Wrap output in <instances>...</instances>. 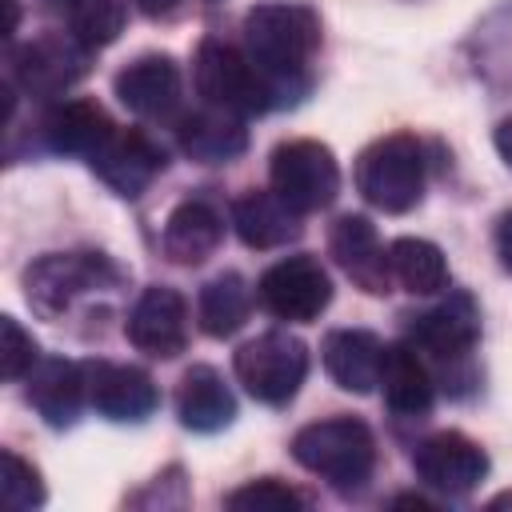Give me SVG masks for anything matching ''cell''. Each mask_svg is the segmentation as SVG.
Wrapping results in <instances>:
<instances>
[{
	"instance_id": "6",
	"label": "cell",
	"mask_w": 512,
	"mask_h": 512,
	"mask_svg": "<svg viewBox=\"0 0 512 512\" xmlns=\"http://www.w3.org/2000/svg\"><path fill=\"white\" fill-rule=\"evenodd\" d=\"M232 368L252 400L280 408L300 392L308 376V348L292 332H260L256 340L236 348Z\"/></svg>"
},
{
	"instance_id": "29",
	"label": "cell",
	"mask_w": 512,
	"mask_h": 512,
	"mask_svg": "<svg viewBox=\"0 0 512 512\" xmlns=\"http://www.w3.org/2000/svg\"><path fill=\"white\" fill-rule=\"evenodd\" d=\"M0 492H4V504L8 508H20V512L40 508L48 500V488H44L40 472L24 456H16L12 448L0 452Z\"/></svg>"
},
{
	"instance_id": "22",
	"label": "cell",
	"mask_w": 512,
	"mask_h": 512,
	"mask_svg": "<svg viewBox=\"0 0 512 512\" xmlns=\"http://www.w3.org/2000/svg\"><path fill=\"white\" fill-rule=\"evenodd\" d=\"M380 388H384V404H388L392 416L420 420V416L432 412L436 384H432V372H428V364L420 360V352L412 344H388L384 348Z\"/></svg>"
},
{
	"instance_id": "37",
	"label": "cell",
	"mask_w": 512,
	"mask_h": 512,
	"mask_svg": "<svg viewBox=\"0 0 512 512\" xmlns=\"http://www.w3.org/2000/svg\"><path fill=\"white\" fill-rule=\"evenodd\" d=\"M208 4H212V0H208Z\"/></svg>"
},
{
	"instance_id": "19",
	"label": "cell",
	"mask_w": 512,
	"mask_h": 512,
	"mask_svg": "<svg viewBox=\"0 0 512 512\" xmlns=\"http://www.w3.org/2000/svg\"><path fill=\"white\" fill-rule=\"evenodd\" d=\"M232 228L248 248L268 252V248H284L288 240L300 236V212L272 188L268 192L248 188L232 200Z\"/></svg>"
},
{
	"instance_id": "13",
	"label": "cell",
	"mask_w": 512,
	"mask_h": 512,
	"mask_svg": "<svg viewBox=\"0 0 512 512\" xmlns=\"http://www.w3.org/2000/svg\"><path fill=\"white\" fill-rule=\"evenodd\" d=\"M112 88H116V100L132 116H140V120H168L180 108L184 80H180V64L172 56L148 52V56H136L132 64H124L116 72Z\"/></svg>"
},
{
	"instance_id": "9",
	"label": "cell",
	"mask_w": 512,
	"mask_h": 512,
	"mask_svg": "<svg viewBox=\"0 0 512 512\" xmlns=\"http://www.w3.org/2000/svg\"><path fill=\"white\" fill-rule=\"evenodd\" d=\"M92 68V48L80 44L72 32H44L12 52V80L28 96H60Z\"/></svg>"
},
{
	"instance_id": "21",
	"label": "cell",
	"mask_w": 512,
	"mask_h": 512,
	"mask_svg": "<svg viewBox=\"0 0 512 512\" xmlns=\"http://www.w3.org/2000/svg\"><path fill=\"white\" fill-rule=\"evenodd\" d=\"M176 140H180V152L196 164H228L248 148V128H244V116L208 104L180 120Z\"/></svg>"
},
{
	"instance_id": "27",
	"label": "cell",
	"mask_w": 512,
	"mask_h": 512,
	"mask_svg": "<svg viewBox=\"0 0 512 512\" xmlns=\"http://www.w3.org/2000/svg\"><path fill=\"white\" fill-rule=\"evenodd\" d=\"M128 24V0H72L68 28L88 48H108Z\"/></svg>"
},
{
	"instance_id": "26",
	"label": "cell",
	"mask_w": 512,
	"mask_h": 512,
	"mask_svg": "<svg viewBox=\"0 0 512 512\" xmlns=\"http://www.w3.org/2000/svg\"><path fill=\"white\" fill-rule=\"evenodd\" d=\"M388 268H392V280L412 292V296H432V292H444L452 272H448V260L444 252L424 240V236H400L388 244Z\"/></svg>"
},
{
	"instance_id": "23",
	"label": "cell",
	"mask_w": 512,
	"mask_h": 512,
	"mask_svg": "<svg viewBox=\"0 0 512 512\" xmlns=\"http://www.w3.org/2000/svg\"><path fill=\"white\" fill-rule=\"evenodd\" d=\"M176 416L192 432H220L236 416V396L212 364H192L176 384Z\"/></svg>"
},
{
	"instance_id": "10",
	"label": "cell",
	"mask_w": 512,
	"mask_h": 512,
	"mask_svg": "<svg viewBox=\"0 0 512 512\" xmlns=\"http://www.w3.org/2000/svg\"><path fill=\"white\" fill-rule=\"evenodd\" d=\"M124 336L132 340L136 352H144L152 360L180 356L188 348V300L168 284L144 288L136 296V304L128 308Z\"/></svg>"
},
{
	"instance_id": "3",
	"label": "cell",
	"mask_w": 512,
	"mask_h": 512,
	"mask_svg": "<svg viewBox=\"0 0 512 512\" xmlns=\"http://www.w3.org/2000/svg\"><path fill=\"white\" fill-rule=\"evenodd\" d=\"M356 192L388 212H412L424 196V148L412 132H388L356 156Z\"/></svg>"
},
{
	"instance_id": "16",
	"label": "cell",
	"mask_w": 512,
	"mask_h": 512,
	"mask_svg": "<svg viewBox=\"0 0 512 512\" xmlns=\"http://www.w3.org/2000/svg\"><path fill=\"white\" fill-rule=\"evenodd\" d=\"M328 252L340 264V272L364 288L368 296H384L392 288V268H388V248L380 244L372 220L364 216H336V224L328 228Z\"/></svg>"
},
{
	"instance_id": "14",
	"label": "cell",
	"mask_w": 512,
	"mask_h": 512,
	"mask_svg": "<svg viewBox=\"0 0 512 512\" xmlns=\"http://www.w3.org/2000/svg\"><path fill=\"white\" fill-rule=\"evenodd\" d=\"M480 340V308L468 292H448L436 308L412 316L408 344L432 360H460Z\"/></svg>"
},
{
	"instance_id": "33",
	"label": "cell",
	"mask_w": 512,
	"mask_h": 512,
	"mask_svg": "<svg viewBox=\"0 0 512 512\" xmlns=\"http://www.w3.org/2000/svg\"><path fill=\"white\" fill-rule=\"evenodd\" d=\"M180 0H136V8L144 12V16H152V20H160V16H168L172 8H176Z\"/></svg>"
},
{
	"instance_id": "1",
	"label": "cell",
	"mask_w": 512,
	"mask_h": 512,
	"mask_svg": "<svg viewBox=\"0 0 512 512\" xmlns=\"http://www.w3.org/2000/svg\"><path fill=\"white\" fill-rule=\"evenodd\" d=\"M320 48V16L304 4L268 0L244 16V52L272 88L276 108L296 104L308 92L304 64Z\"/></svg>"
},
{
	"instance_id": "12",
	"label": "cell",
	"mask_w": 512,
	"mask_h": 512,
	"mask_svg": "<svg viewBox=\"0 0 512 512\" xmlns=\"http://www.w3.org/2000/svg\"><path fill=\"white\" fill-rule=\"evenodd\" d=\"M84 380H88V404L112 424H140L160 404L156 380L136 364L84 360Z\"/></svg>"
},
{
	"instance_id": "15",
	"label": "cell",
	"mask_w": 512,
	"mask_h": 512,
	"mask_svg": "<svg viewBox=\"0 0 512 512\" xmlns=\"http://www.w3.org/2000/svg\"><path fill=\"white\" fill-rule=\"evenodd\" d=\"M88 164L116 196L136 200L164 172V152L136 128H112L108 140L88 156Z\"/></svg>"
},
{
	"instance_id": "17",
	"label": "cell",
	"mask_w": 512,
	"mask_h": 512,
	"mask_svg": "<svg viewBox=\"0 0 512 512\" xmlns=\"http://www.w3.org/2000/svg\"><path fill=\"white\" fill-rule=\"evenodd\" d=\"M28 404L36 408V416L48 428H72L80 420V408L88 400V380H84V364H72L64 356H48L36 360L28 372V388H24Z\"/></svg>"
},
{
	"instance_id": "28",
	"label": "cell",
	"mask_w": 512,
	"mask_h": 512,
	"mask_svg": "<svg viewBox=\"0 0 512 512\" xmlns=\"http://www.w3.org/2000/svg\"><path fill=\"white\" fill-rule=\"evenodd\" d=\"M224 504L236 508V512H288V508H304L308 496L300 488L276 480V476H260V480H248V484L232 488L224 496Z\"/></svg>"
},
{
	"instance_id": "5",
	"label": "cell",
	"mask_w": 512,
	"mask_h": 512,
	"mask_svg": "<svg viewBox=\"0 0 512 512\" xmlns=\"http://www.w3.org/2000/svg\"><path fill=\"white\" fill-rule=\"evenodd\" d=\"M120 280V268L100 252H48L24 272V296L28 304L56 320L64 316L80 296L100 292Z\"/></svg>"
},
{
	"instance_id": "24",
	"label": "cell",
	"mask_w": 512,
	"mask_h": 512,
	"mask_svg": "<svg viewBox=\"0 0 512 512\" xmlns=\"http://www.w3.org/2000/svg\"><path fill=\"white\" fill-rule=\"evenodd\" d=\"M116 124L96 100H64L44 116V144L60 156H92Z\"/></svg>"
},
{
	"instance_id": "11",
	"label": "cell",
	"mask_w": 512,
	"mask_h": 512,
	"mask_svg": "<svg viewBox=\"0 0 512 512\" xmlns=\"http://www.w3.org/2000/svg\"><path fill=\"white\" fill-rule=\"evenodd\" d=\"M412 468L428 488L448 492V496H468L488 476V452L472 436L448 428V432H432L428 440L416 444Z\"/></svg>"
},
{
	"instance_id": "34",
	"label": "cell",
	"mask_w": 512,
	"mask_h": 512,
	"mask_svg": "<svg viewBox=\"0 0 512 512\" xmlns=\"http://www.w3.org/2000/svg\"><path fill=\"white\" fill-rule=\"evenodd\" d=\"M392 504H396V508H428V500H424V496H396Z\"/></svg>"
},
{
	"instance_id": "36",
	"label": "cell",
	"mask_w": 512,
	"mask_h": 512,
	"mask_svg": "<svg viewBox=\"0 0 512 512\" xmlns=\"http://www.w3.org/2000/svg\"><path fill=\"white\" fill-rule=\"evenodd\" d=\"M504 504H512V492H504V496H496L488 508H504Z\"/></svg>"
},
{
	"instance_id": "25",
	"label": "cell",
	"mask_w": 512,
	"mask_h": 512,
	"mask_svg": "<svg viewBox=\"0 0 512 512\" xmlns=\"http://www.w3.org/2000/svg\"><path fill=\"white\" fill-rule=\"evenodd\" d=\"M252 312V288L240 272H216L212 280L200 284V296H196V320H200V332L212 336V340H224V336H236L244 328Z\"/></svg>"
},
{
	"instance_id": "32",
	"label": "cell",
	"mask_w": 512,
	"mask_h": 512,
	"mask_svg": "<svg viewBox=\"0 0 512 512\" xmlns=\"http://www.w3.org/2000/svg\"><path fill=\"white\" fill-rule=\"evenodd\" d=\"M492 144H496L500 160L512 168V116H504V120L496 124V132H492Z\"/></svg>"
},
{
	"instance_id": "31",
	"label": "cell",
	"mask_w": 512,
	"mask_h": 512,
	"mask_svg": "<svg viewBox=\"0 0 512 512\" xmlns=\"http://www.w3.org/2000/svg\"><path fill=\"white\" fill-rule=\"evenodd\" d=\"M496 256H500V264L512 272V212H504L500 224H496Z\"/></svg>"
},
{
	"instance_id": "35",
	"label": "cell",
	"mask_w": 512,
	"mask_h": 512,
	"mask_svg": "<svg viewBox=\"0 0 512 512\" xmlns=\"http://www.w3.org/2000/svg\"><path fill=\"white\" fill-rule=\"evenodd\" d=\"M4 8H8V24H4V36H12V32H16V16H20V12H16V0H4Z\"/></svg>"
},
{
	"instance_id": "18",
	"label": "cell",
	"mask_w": 512,
	"mask_h": 512,
	"mask_svg": "<svg viewBox=\"0 0 512 512\" xmlns=\"http://www.w3.org/2000/svg\"><path fill=\"white\" fill-rule=\"evenodd\" d=\"M384 340L368 328H332L320 344L324 356V372L332 376L336 388L368 396L380 384V368H384Z\"/></svg>"
},
{
	"instance_id": "7",
	"label": "cell",
	"mask_w": 512,
	"mask_h": 512,
	"mask_svg": "<svg viewBox=\"0 0 512 512\" xmlns=\"http://www.w3.org/2000/svg\"><path fill=\"white\" fill-rule=\"evenodd\" d=\"M268 180H272V192L284 196L300 216L320 212L340 196V164L332 148L308 136L284 140L272 148Z\"/></svg>"
},
{
	"instance_id": "4",
	"label": "cell",
	"mask_w": 512,
	"mask_h": 512,
	"mask_svg": "<svg viewBox=\"0 0 512 512\" xmlns=\"http://www.w3.org/2000/svg\"><path fill=\"white\" fill-rule=\"evenodd\" d=\"M192 80L196 92L204 96V104L212 108H228L236 116H252V112H268L276 108L268 80L260 76V68L248 60V52H240L228 40H200L196 60H192Z\"/></svg>"
},
{
	"instance_id": "30",
	"label": "cell",
	"mask_w": 512,
	"mask_h": 512,
	"mask_svg": "<svg viewBox=\"0 0 512 512\" xmlns=\"http://www.w3.org/2000/svg\"><path fill=\"white\" fill-rule=\"evenodd\" d=\"M0 336H4V348H0L4 376H8V380L28 376V372H32V364L40 360V348H36L32 332H24L16 316H0Z\"/></svg>"
},
{
	"instance_id": "8",
	"label": "cell",
	"mask_w": 512,
	"mask_h": 512,
	"mask_svg": "<svg viewBox=\"0 0 512 512\" xmlns=\"http://www.w3.org/2000/svg\"><path fill=\"white\" fill-rule=\"evenodd\" d=\"M256 296L276 320L308 324L332 304V280L316 256L296 252L264 268V276L256 280Z\"/></svg>"
},
{
	"instance_id": "2",
	"label": "cell",
	"mask_w": 512,
	"mask_h": 512,
	"mask_svg": "<svg viewBox=\"0 0 512 512\" xmlns=\"http://www.w3.org/2000/svg\"><path fill=\"white\" fill-rule=\"evenodd\" d=\"M292 460L332 488H360L376 468V436L356 416L312 420L292 436Z\"/></svg>"
},
{
	"instance_id": "20",
	"label": "cell",
	"mask_w": 512,
	"mask_h": 512,
	"mask_svg": "<svg viewBox=\"0 0 512 512\" xmlns=\"http://www.w3.org/2000/svg\"><path fill=\"white\" fill-rule=\"evenodd\" d=\"M220 240H224V216L208 204V200H200V196H188V200H180L172 212H168V220H164V256L172 260V264H184V268H196V264H204L216 248H220Z\"/></svg>"
}]
</instances>
